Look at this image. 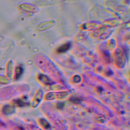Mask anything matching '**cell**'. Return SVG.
Listing matches in <instances>:
<instances>
[{
  "instance_id": "cell-1",
  "label": "cell",
  "mask_w": 130,
  "mask_h": 130,
  "mask_svg": "<svg viewBox=\"0 0 130 130\" xmlns=\"http://www.w3.org/2000/svg\"><path fill=\"white\" fill-rule=\"evenodd\" d=\"M70 47H71V43H67L63 45L62 46H60L57 50V52L59 53H64V52L67 51L68 50H69Z\"/></svg>"
},
{
  "instance_id": "cell-2",
  "label": "cell",
  "mask_w": 130,
  "mask_h": 130,
  "mask_svg": "<svg viewBox=\"0 0 130 130\" xmlns=\"http://www.w3.org/2000/svg\"><path fill=\"white\" fill-rule=\"evenodd\" d=\"M21 8L23 10L27 11V12H32L35 11V8H34L33 6L28 5L27 4H23L21 5Z\"/></svg>"
},
{
  "instance_id": "cell-3",
  "label": "cell",
  "mask_w": 130,
  "mask_h": 130,
  "mask_svg": "<svg viewBox=\"0 0 130 130\" xmlns=\"http://www.w3.org/2000/svg\"><path fill=\"white\" fill-rule=\"evenodd\" d=\"M23 71H24L23 68L21 66L17 67L15 69V78H16V79H18V78H19L20 77H21V75H22V74L23 73Z\"/></svg>"
},
{
  "instance_id": "cell-4",
  "label": "cell",
  "mask_w": 130,
  "mask_h": 130,
  "mask_svg": "<svg viewBox=\"0 0 130 130\" xmlns=\"http://www.w3.org/2000/svg\"><path fill=\"white\" fill-rule=\"evenodd\" d=\"M53 21H49L40 24V26H39V27H40V30H43V29H46L47 28H50V27H52L53 26Z\"/></svg>"
},
{
  "instance_id": "cell-5",
  "label": "cell",
  "mask_w": 130,
  "mask_h": 130,
  "mask_svg": "<svg viewBox=\"0 0 130 130\" xmlns=\"http://www.w3.org/2000/svg\"><path fill=\"white\" fill-rule=\"evenodd\" d=\"M13 108L10 106L5 105L3 109V112L5 114L9 115L13 112Z\"/></svg>"
},
{
  "instance_id": "cell-6",
  "label": "cell",
  "mask_w": 130,
  "mask_h": 130,
  "mask_svg": "<svg viewBox=\"0 0 130 130\" xmlns=\"http://www.w3.org/2000/svg\"><path fill=\"white\" fill-rule=\"evenodd\" d=\"M14 103L16 105L19 107H24L28 105V104L27 102H25L21 99L15 100Z\"/></svg>"
},
{
  "instance_id": "cell-7",
  "label": "cell",
  "mask_w": 130,
  "mask_h": 130,
  "mask_svg": "<svg viewBox=\"0 0 130 130\" xmlns=\"http://www.w3.org/2000/svg\"><path fill=\"white\" fill-rule=\"evenodd\" d=\"M39 78L41 81H43V83H46V84H48V83L49 84L51 83L50 80L48 77H47V76H46V75H40Z\"/></svg>"
},
{
  "instance_id": "cell-8",
  "label": "cell",
  "mask_w": 130,
  "mask_h": 130,
  "mask_svg": "<svg viewBox=\"0 0 130 130\" xmlns=\"http://www.w3.org/2000/svg\"><path fill=\"white\" fill-rule=\"evenodd\" d=\"M82 99H81L80 98L75 97H73L71 98L70 101L71 102H73L74 103L78 104L81 102Z\"/></svg>"
},
{
  "instance_id": "cell-9",
  "label": "cell",
  "mask_w": 130,
  "mask_h": 130,
  "mask_svg": "<svg viewBox=\"0 0 130 130\" xmlns=\"http://www.w3.org/2000/svg\"><path fill=\"white\" fill-rule=\"evenodd\" d=\"M13 64L12 63V62H11V63L10 62V64H8V75H12L13 69Z\"/></svg>"
},
{
  "instance_id": "cell-10",
  "label": "cell",
  "mask_w": 130,
  "mask_h": 130,
  "mask_svg": "<svg viewBox=\"0 0 130 130\" xmlns=\"http://www.w3.org/2000/svg\"><path fill=\"white\" fill-rule=\"evenodd\" d=\"M41 123L42 125H43V126L46 128H49L50 127V125L48 124V123L47 122V121H46L44 119H42Z\"/></svg>"
},
{
  "instance_id": "cell-11",
  "label": "cell",
  "mask_w": 130,
  "mask_h": 130,
  "mask_svg": "<svg viewBox=\"0 0 130 130\" xmlns=\"http://www.w3.org/2000/svg\"><path fill=\"white\" fill-rule=\"evenodd\" d=\"M74 79L75 82V83H78V82H79L80 81L81 78H80V77L79 76H78V75H76V76L74 77Z\"/></svg>"
},
{
  "instance_id": "cell-12",
  "label": "cell",
  "mask_w": 130,
  "mask_h": 130,
  "mask_svg": "<svg viewBox=\"0 0 130 130\" xmlns=\"http://www.w3.org/2000/svg\"><path fill=\"white\" fill-rule=\"evenodd\" d=\"M4 82L5 83L6 82H8V80H7L5 77L2 76H0V83H3Z\"/></svg>"
},
{
  "instance_id": "cell-13",
  "label": "cell",
  "mask_w": 130,
  "mask_h": 130,
  "mask_svg": "<svg viewBox=\"0 0 130 130\" xmlns=\"http://www.w3.org/2000/svg\"><path fill=\"white\" fill-rule=\"evenodd\" d=\"M64 106V103H59L57 104V108L59 109H62Z\"/></svg>"
}]
</instances>
